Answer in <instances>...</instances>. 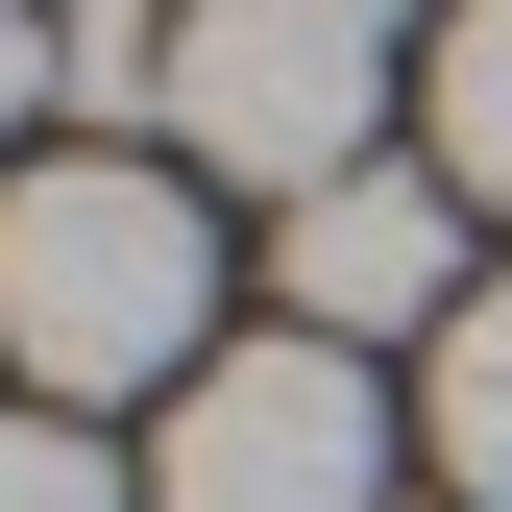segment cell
I'll list each match as a JSON object with an SVG mask.
<instances>
[{"mask_svg":"<svg viewBox=\"0 0 512 512\" xmlns=\"http://www.w3.org/2000/svg\"><path fill=\"white\" fill-rule=\"evenodd\" d=\"M0 366H25L49 415H122V391H196L220 366V220L171 196V171H0Z\"/></svg>","mask_w":512,"mask_h":512,"instance_id":"obj_1","label":"cell"},{"mask_svg":"<svg viewBox=\"0 0 512 512\" xmlns=\"http://www.w3.org/2000/svg\"><path fill=\"white\" fill-rule=\"evenodd\" d=\"M171 147L220 171V196H342V171H391V25L366 0H196L171 25Z\"/></svg>","mask_w":512,"mask_h":512,"instance_id":"obj_2","label":"cell"},{"mask_svg":"<svg viewBox=\"0 0 512 512\" xmlns=\"http://www.w3.org/2000/svg\"><path fill=\"white\" fill-rule=\"evenodd\" d=\"M147 512H391V391L366 342H220L147 439Z\"/></svg>","mask_w":512,"mask_h":512,"instance_id":"obj_3","label":"cell"},{"mask_svg":"<svg viewBox=\"0 0 512 512\" xmlns=\"http://www.w3.org/2000/svg\"><path fill=\"white\" fill-rule=\"evenodd\" d=\"M269 293H293V342H439L488 269H464V171L391 147V171H342V196H293L269 220Z\"/></svg>","mask_w":512,"mask_h":512,"instance_id":"obj_4","label":"cell"},{"mask_svg":"<svg viewBox=\"0 0 512 512\" xmlns=\"http://www.w3.org/2000/svg\"><path fill=\"white\" fill-rule=\"evenodd\" d=\"M415 147L464 171V196H512V0H439V49H415Z\"/></svg>","mask_w":512,"mask_h":512,"instance_id":"obj_5","label":"cell"},{"mask_svg":"<svg viewBox=\"0 0 512 512\" xmlns=\"http://www.w3.org/2000/svg\"><path fill=\"white\" fill-rule=\"evenodd\" d=\"M439 464H464V512H512V269L439 317Z\"/></svg>","mask_w":512,"mask_h":512,"instance_id":"obj_6","label":"cell"},{"mask_svg":"<svg viewBox=\"0 0 512 512\" xmlns=\"http://www.w3.org/2000/svg\"><path fill=\"white\" fill-rule=\"evenodd\" d=\"M0 512H147V464H98V415H0Z\"/></svg>","mask_w":512,"mask_h":512,"instance_id":"obj_7","label":"cell"},{"mask_svg":"<svg viewBox=\"0 0 512 512\" xmlns=\"http://www.w3.org/2000/svg\"><path fill=\"white\" fill-rule=\"evenodd\" d=\"M25 98H49V25H25V0H0V122H25Z\"/></svg>","mask_w":512,"mask_h":512,"instance_id":"obj_8","label":"cell"},{"mask_svg":"<svg viewBox=\"0 0 512 512\" xmlns=\"http://www.w3.org/2000/svg\"><path fill=\"white\" fill-rule=\"evenodd\" d=\"M366 25H415V0H366Z\"/></svg>","mask_w":512,"mask_h":512,"instance_id":"obj_9","label":"cell"},{"mask_svg":"<svg viewBox=\"0 0 512 512\" xmlns=\"http://www.w3.org/2000/svg\"><path fill=\"white\" fill-rule=\"evenodd\" d=\"M171 25H196V0H171Z\"/></svg>","mask_w":512,"mask_h":512,"instance_id":"obj_10","label":"cell"}]
</instances>
